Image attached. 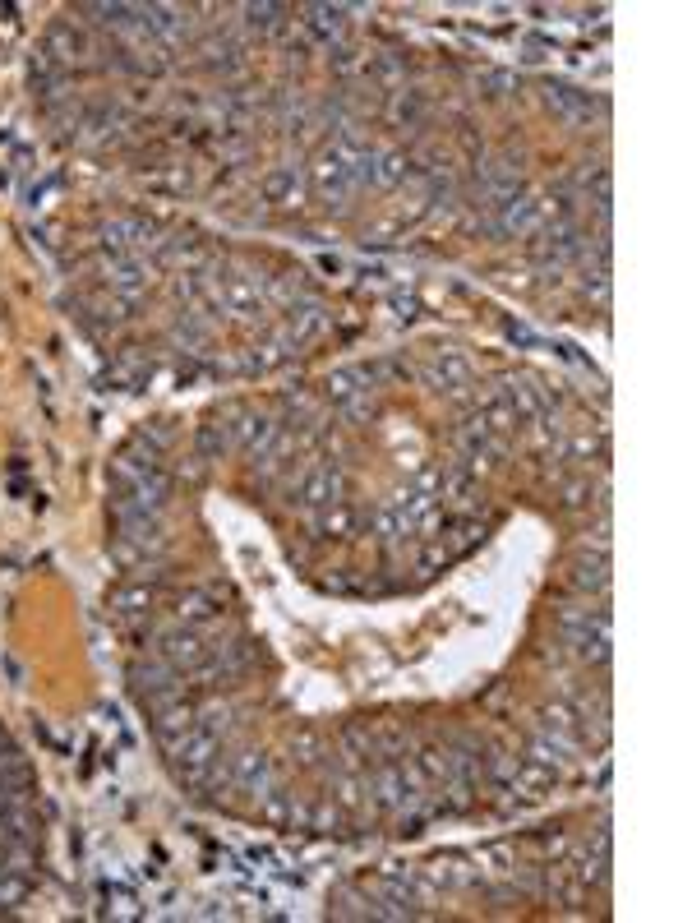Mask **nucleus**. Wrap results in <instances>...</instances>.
Returning <instances> with one entry per match:
<instances>
[{
    "instance_id": "obj_1",
    "label": "nucleus",
    "mask_w": 692,
    "mask_h": 923,
    "mask_svg": "<svg viewBox=\"0 0 692 923\" xmlns=\"http://www.w3.org/2000/svg\"><path fill=\"white\" fill-rule=\"evenodd\" d=\"M342 494H346V480H342V471H337L333 462H310V467L300 471V480H296V499L305 508H314V513L342 504Z\"/></svg>"
},
{
    "instance_id": "obj_2",
    "label": "nucleus",
    "mask_w": 692,
    "mask_h": 923,
    "mask_svg": "<svg viewBox=\"0 0 692 923\" xmlns=\"http://www.w3.org/2000/svg\"><path fill=\"white\" fill-rule=\"evenodd\" d=\"M153 656L167 660L171 670H199L203 660H208V642H203L194 628H167V633L153 637Z\"/></svg>"
},
{
    "instance_id": "obj_3",
    "label": "nucleus",
    "mask_w": 692,
    "mask_h": 923,
    "mask_svg": "<svg viewBox=\"0 0 692 923\" xmlns=\"http://www.w3.org/2000/svg\"><path fill=\"white\" fill-rule=\"evenodd\" d=\"M314 190L328 199V204H346L351 194H356V185H351V171H346V153L342 144H328L319 153V162H314Z\"/></svg>"
},
{
    "instance_id": "obj_4",
    "label": "nucleus",
    "mask_w": 692,
    "mask_h": 923,
    "mask_svg": "<svg viewBox=\"0 0 692 923\" xmlns=\"http://www.w3.org/2000/svg\"><path fill=\"white\" fill-rule=\"evenodd\" d=\"M231 790L254 794V799H263V794L273 790V762H268V753L245 748V753L231 757Z\"/></svg>"
},
{
    "instance_id": "obj_5",
    "label": "nucleus",
    "mask_w": 692,
    "mask_h": 923,
    "mask_svg": "<svg viewBox=\"0 0 692 923\" xmlns=\"http://www.w3.org/2000/svg\"><path fill=\"white\" fill-rule=\"evenodd\" d=\"M102 282H107L125 305H134V300L148 291V268H144V259L120 254V259H107V264H102Z\"/></svg>"
},
{
    "instance_id": "obj_6",
    "label": "nucleus",
    "mask_w": 692,
    "mask_h": 923,
    "mask_svg": "<svg viewBox=\"0 0 692 923\" xmlns=\"http://www.w3.org/2000/svg\"><path fill=\"white\" fill-rule=\"evenodd\" d=\"M277 434H282V420L254 416V411H240V425H231V444H240L245 453L254 457V462H259V457L277 444Z\"/></svg>"
},
{
    "instance_id": "obj_7",
    "label": "nucleus",
    "mask_w": 692,
    "mask_h": 923,
    "mask_svg": "<svg viewBox=\"0 0 692 923\" xmlns=\"http://www.w3.org/2000/svg\"><path fill=\"white\" fill-rule=\"evenodd\" d=\"M471 360L466 356H457V351H443V356H434L430 360V370H425V379H430L439 393H453V397H462L466 388H471Z\"/></svg>"
},
{
    "instance_id": "obj_8",
    "label": "nucleus",
    "mask_w": 692,
    "mask_h": 923,
    "mask_svg": "<svg viewBox=\"0 0 692 923\" xmlns=\"http://www.w3.org/2000/svg\"><path fill=\"white\" fill-rule=\"evenodd\" d=\"M549 107L559 111V116L577 120V125H586L591 116H605V97H591L582 93V88H568V84H549Z\"/></svg>"
},
{
    "instance_id": "obj_9",
    "label": "nucleus",
    "mask_w": 692,
    "mask_h": 923,
    "mask_svg": "<svg viewBox=\"0 0 692 923\" xmlns=\"http://www.w3.org/2000/svg\"><path fill=\"white\" fill-rule=\"evenodd\" d=\"M573 587L582 596H605L609 591V554L596 550V554H582L573 564Z\"/></svg>"
},
{
    "instance_id": "obj_10",
    "label": "nucleus",
    "mask_w": 692,
    "mask_h": 923,
    "mask_svg": "<svg viewBox=\"0 0 692 923\" xmlns=\"http://www.w3.org/2000/svg\"><path fill=\"white\" fill-rule=\"evenodd\" d=\"M47 56H56L60 65H74V60L93 56V42H88L79 28H70V24H51V33H47Z\"/></svg>"
},
{
    "instance_id": "obj_11",
    "label": "nucleus",
    "mask_w": 692,
    "mask_h": 923,
    "mask_svg": "<svg viewBox=\"0 0 692 923\" xmlns=\"http://www.w3.org/2000/svg\"><path fill=\"white\" fill-rule=\"evenodd\" d=\"M130 684H134V693L139 697H148V693H157V688H171V684H180V670H171L167 660H139V665H130Z\"/></svg>"
},
{
    "instance_id": "obj_12",
    "label": "nucleus",
    "mask_w": 692,
    "mask_h": 923,
    "mask_svg": "<svg viewBox=\"0 0 692 923\" xmlns=\"http://www.w3.org/2000/svg\"><path fill=\"white\" fill-rule=\"evenodd\" d=\"M190 725H194V707L185 702V697H180V702H171V707H162V711H153V730H157V739H162V744L180 739Z\"/></svg>"
},
{
    "instance_id": "obj_13",
    "label": "nucleus",
    "mask_w": 692,
    "mask_h": 923,
    "mask_svg": "<svg viewBox=\"0 0 692 923\" xmlns=\"http://www.w3.org/2000/svg\"><path fill=\"white\" fill-rule=\"evenodd\" d=\"M360 5H305V24H310V33H319L323 42H333V37H342V14H356Z\"/></svg>"
},
{
    "instance_id": "obj_14",
    "label": "nucleus",
    "mask_w": 692,
    "mask_h": 923,
    "mask_svg": "<svg viewBox=\"0 0 692 923\" xmlns=\"http://www.w3.org/2000/svg\"><path fill=\"white\" fill-rule=\"evenodd\" d=\"M323 328V310L319 305H300V310H291V324L287 333H282V347H300L305 337H314Z\"/></svg>"
},
{
    "instance_id": "obj_15",
    "label": "nucleus",
    "mask_w": 692,
    "mask_h": 923,
    "mask_svg": "<svg viewBox=\"0 0 692 923\" xmlns=\"http://www.w3.org/2000/svg\"><path fill=\"white\" fill-rule=\"evenodd\" d=\"M180 624L185 628H194V624H213L217 619V605H213V596L208 591H190V596H180Z\"/></svg>"
},
{
    "instance_id": "obj_16",
    "label": "nucleus",
    "mask_w": 692,
    "mask_h": 923,
    "mask_svg": "<svg viewBox=\"0 0 692 923\" xmlns=\"http://www.w3.org/2000/svg\"><path fill=\"white\" fill-rule=\"evenodd\" d=\"M240 14L250 19V28H259V33H282L287 28V5H240Z\"/></svg>"
},
{
    "instance_id": "obj_17",
    "label": "nucleus",
    "mask_w": 692,
    "mask_h": 923,
    "mask_svg": "<svg viewBox=\"0 0 692 923\" xmlns=\"http://www.w3.org/2000/svg\"><path fill=\"white\" fill-rule=\"evenodd\" d=\"M406 176H411V162H406L402 153H379V162H374V185H379V190H393V185H402Z\"/></svg>"
},
{
    "instance_id": "obj_18",
    "label": "nucleus",
    "mask_w": 692,
    "mask_h": 923,
    "mask_svg": "<svg viewBox=\"0 0 692 923\" xmlns=\"http://www.w3.org/2000/svg\"><path fill=\"white\" fill-rule=\"evenodd\" d=\"M148 605H153V587H148V582H134V587L116 591V600H111L116 614H144Z\"/></svg>"
},
{
    "instance_id": "obj_19",
    "label": "nucleus",
    "mask_w": 692,
    "mask_h": 923,
    "mask_svg": "<svg viewBox=\"0 0 692 923\" xmlns=\"http://www.w3.org/2000/svg\"><path fill=\"white\" fill-rule=\"evenodd\" d=\"M314 527H319V536H346V531L356 527V517H351V508L333 504V508H323Z\"/></svg>"
},
{
    "instance_id": "obj_20",
    "label": "nucleus",
    "mask_w": 692,
    "mask_h": 923,
    "mask_svg": "<svg viewBox=\"0 0 692 923\" xmlns=\"http://www.w3.org/2000/svg\"><path fill=\"white\" fill-rule=\"evenodd\" d=\"M227 444H231V425H227V420H213V425H203V430H199V448H203V457L222 453Z\"/></svg>"
},
{
    "instance_id": "obj_21",
    "label": "nucleus",
    "mask_w": 692,
    "mask_h": 923,
    "mask_svg": "<svg viewBox=\"0 0 692 923\" xmlns=\"http://www.w3.org/2000/svg\"><path fill=\"white\" fill-rule=\"evenodd\" d=\"M296 185H300V171L296 167H282V171H273V176L263 180V194H268V199H287Z\"/></svg>"
},
{
    "instance_id": "obj_22",
    "label": "nucleus",
    "mask_w": 692,
    "mask_h": 923,
    "mask_svg": "<svg viewBox=\"0 0 692 923\" xmlns=\"http://www.w3.org/2000/svg\"><path fill=\"white\" fill-rule=\"evenodd\" d=\"M476 84H480V93H490V97H503V93H513V74L508 70H480L476 74Z\"/></svg>"
},
{
    "instance_id": "obj_23",
    "label": "nucleus",
    "mask_w": 692,
    "mask_h": 923,
    "mask_svg": "<svg viewBox=\"0 0 692 923\" xmlns=\"http://www.w3.org/2000/svg\"><path fill=\"white\" fill-rule=\"evenodd\" d=\"M388 111H393V120H402V125H416L420 120V93H406V88L402 93H393V107Z\"/></svg>"
},
{
    "instance_id": "obj_24",
    "label": "nucleus",
    "mask_w": 692,
    "mask_h": 923,
    "mask_svg": "<svg viewBox=\"0 0 692 923\" xmlns=\"http://www.w3.org/2000/svg\"><path fill=\"white\" fill-rule=\"evenodd\" d=\"M480 864H490V873H513V850H508V845L480 850Z\"/></svg>"
}]
</instances>
